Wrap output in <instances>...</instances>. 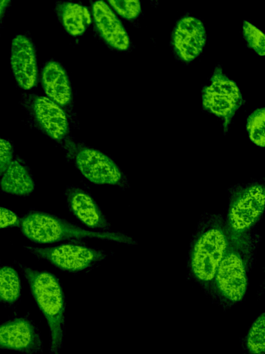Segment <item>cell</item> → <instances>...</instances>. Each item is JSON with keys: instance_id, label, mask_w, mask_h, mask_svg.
Here are the masks:
<instances>
[{"instance_id": "obj_12", "label": "cell", "mask_w": 265, "mask_h": 354, "mask_svg": "<svg viewBox=\"0 0 265 354\" xmlns=\"http://www.w3.org/2000/svg\"><path fill=\"white\" fill-rule=\"evenodd\" d=\"M92 15L99 35L110 46L119 50L129 48V37L107 3L102 1H95L92 5Z\"/></svg>"}, {"instance_id": "obj_16", "label": "cell", "mask_w": 265, "mask_h": 354, "mask_svg": "<svg viewBox=\"0 0 265 354\" xmlns=\"http://www.w3.org/2000/svg\"><path fill=\"white\" fill-rule=\"evenodd\" d=\"M0 186L6 193L28 196L34 190L35 183L26 167L13 160L2 175Z\"/></svg>"}, {"instance_id": "obj_20", "label": "cell", "mask_w": 265, "mask_h": 354, "mask_svg": "<svg viewBox=\"0 0 265 354\" xmlns=\"http://www.w3.org/2000/svg\"><path fill=\"white\" fill-rule=\"evenodd\" d=\"M248 347L254 354H262L265 348V320L262 314L251 327L247 337Z\"/></svg>"}, {"instance_id": "obj_18", "label": "cell", "mask_w": 265, "mask_h": 354, "mask_svg": "<svg viewBox=\"0 0 265 354\" xmlns=\"http://www.w3.org/2000/svg\"><path fill=\"white\" fill-rule=\"evenodd\" d=\"M21 295V283L17 271L10 266L0 267V301L14 304Z\"/></svg>"}, {"instance_id": "obj_13", "label": "cell", "mask_w": 265, "mask_h": 354, "mask_svg": "<svg viewBox=\"0 0 265 354\" xmlns=\"http://www.w3.org/2000/svg\"><path fill=\"white\" fill-rule=\"evenodd\" d=\"M36 122L40 128L55 140L63 139L68 133L66 115L59 104L44 96H37L32 102Z\"/></svg>"}, {"instance_id": "obj_2", "label": "cell", "mask_w": 265, "mask_h": 354, "mask_svg": "<svg viewBox=\"0 0 265 354\" xmlns=\"http://www.w3.org/2000/svg\"><path fill=\"white\" fill-rule=\"evenodd\" d=\"M19 226L23 235L32 242L51 243L64 240L100 239L124 241L119 235L84 230L50 214L32 211L21 220Z\"/></svg>"}, {"instance_id": "obj_4", "label": "cell", "mask_w": 265, "mask_h": 354, "mask_svg": "<svg viewBox=\"0 0 265 354\" xmlns=\"http://www.w3.org/2000/svg\"><path fill=\"white\" fill-rule=\"evenodd\" d=\"M202 100L204 109L222 118L226 133L231 119L242 104V95L236 83L217 66L211 76L210 83L203 88Z\"/></svg>"}, {"instance_id": "obj_7", "label": "cell", "mask_w": 265, "mask_h": 354, "mask_svg": "<svg viewBox=\"0 0 265 354\" xmlns=\"http://www.w3.org/2000/svg\"><path fill=\"white\" fill-rule=\"evenodd\" d=\"M74 160L81 174L90 182L98 185H118L123 179L116 163L102 152L89 147H81Z\"/></svg>"}, {"instance_id": "obj_14", "label": "cell", "mask_w": 265, "mask_h": 354, "mask_svg": "<svg viewBox=\"0 0 265 354\" xmlns=\"http://www.w3.org/2000/svg\"><path fill=\"white\" fill-rule=\"evenodd\" d=\"M66 195L70 211L85 225L92 229L108 227L105 217L88 192L78 187H70Z\"/></svg>"}, {"instance_id": "obj_25", "label": "cell", "mask_w": 265, "mask_h": 354, "mask_svg": "<svg viewBox=\"0 0 265 354\" xmlns=\"http://www.w3.org/2000/svg\"><path fill=\"white\" fill-rule=\"evenodd\" d=\"M10 3V1L7 0L0 1V19L3 17Z\"/></svg>"}, {"instance_id": "obj_15", "label": "cell", "mask_w": 265, "mask_h": 354, "mask_svg": "<svg viewBox=\"0 0 265 354\" xmlns=\"http://www.w3.org/2000/svg\"><path fill=\"white\" fill-rule=\"evenodd\" d=\"M44 91L51 100L61 106L68 104L72 97L70 81L63 67L57 61L48 62L41 72Z\"/></svg>"}, {"instance_id": "obj_23", "label": "cell", "mask_w": 265, "mask_h": 354, "mask_svg": "<svg viewBox=\"0 0 265 354\" xmlns=\"http://www.w3.org/2000/svg\"><path fill=\"white\" fill-rule=\"evenodd\" d=\"M13 148L11 143L0 138V176H2L12 162Z\"/></svg>"}, {"instance_id": "obj_1", "label": "cell", "mask_w": 265, "mask_h": 354, "mask_svg": "<svg viewBox=\"0 0 265 354\" xmlns=\"http://www.w3.org/2000/svg\"><path fill=\"white\" fill-rule=\"evenodd\" d=\"M21 267L31 294L48 322L51 353L59 354L63 339L65 312V299L60 283L52 273Z\"/></svg>"}, {"instance_id": "obj_8", "label": "cell", "mask_w": 265, "mask_h": 354, "mask_svg": "<svg viewBox=\"0 0 265 354\" xmlns=\"http://www.w3.org/2000/svg\"><path fill=\"white\" fill-rule=\"evenodd\" d=\"M0 349L36 354L42 350L40 335L34 322L27 316L0 324Z\"/></svg>"}, {"instance_id": "obj_19", "label": "cell", "mask_w": 265, "mask_h": 354, "mask_svg": "<svg viewBox=\"0 0 265 354\" xmlns=\"http://www.w3.org/2000/svg\"><path fill=\"white\" fill-rule=\"evenodd\" d=\"M246 130L251 140L259 147L265 144V109L254 111L248 118Z\"/></svg>"}, {"instance_id": "obj_5", "label": "cell", "mask_w": 265, "mask_h": 354, "mask_svg": "<svg viewBox=\"0 0 265 354\" xmlns=\"http://www.w3.org/2000/svg\"><path fill=\"white\" fill-rule=\"evenodd\" d=\"M27 249L57 268L70 272L87 270L105 258L100 250L77 243L48 248L28 247Z\"/></svg>"}, {"instance_id": "obj_17", "label": "cell", "mask_w": 265, "mask_h": 354, "mask_svg": "<svg viewBox=\"0 0 265 354\" xmlns=\"http://www.w3.org/2000/svg\"><path fill=\"white\" fill-rule=\"evenodd\" d=\"M57 10L62 26L71 35L83 34L91 23L88 10L81 4L63 2L57 6Z\"/></svg>"}, {"instance_id": "obj_3", "label": "cell", "mask_w": 265, "mask_h": 354, "mask_svg": "<svg viewBox=\"0 0 265 354\" xmlns=\"http://www.w3.org/2000/svg\"><path fill=\"white\" fill-rule=\"evenodd\" d=\"M227 247L226 236L220 226L211 225L199 232L190 255V266L194 274L204 281L212 280Z\"/></svg>"}, {"instance_id": "obj_10", "label": "cell", "mask_w": 265, "mask_h": 354, "mask_svg": "<svg viewBox=\"0 0 265 354\" xmlns=\"http://www.w3.org/2000/svg\"><path fill=\"white\" fill-rule=\"evenodd\" d=\"M215 277L219 290L226 297L238 301L244 296L246 288V270L238 252L226 250Z\"/></svg>"}, {"instance_id": "obj_22", "label": "cell", "mask_w": 265, "mask_h": 354, "mask_svg": "<svg viewBox=\"0 0 265 354\" xmlns=\"http://www.w3.org/2000/svg\"><path fill=\"white\" fill-rule=\"evenodd\" d=\"M109 3L122 17L127 19H135L141 12V4L137 0H114Z\"/></svg>"}, {"instance_id": "obj_6", "label": "cell", "mask_w": 265, "mask_h": 354, "mask_svg": "<svg viewBox=\"0 0 265 354\" xmlns=\"http://www.w3.org/2000/svg\"><path fill=\"white\" fill-rule=\"evenodd\" d=\"M264 203L265 191L262 185L253 184L237 192L230 203V229L240 233L251 227L263 212Z\"/></svg>"}, {"instance_id": "obj_21", "label": "cell", "mask_w": 265, "mask_h": 354, "mask_svg": "<svg viewBox=\"0 0 265 354\" xmlns=\"http://www.w3.org/2000/svg\"><path fill=\"white\" fill-rule=\"evenodd\" d=\"M243 35L248 46L258 55H265V37L262 30L248 21L242 26Z\"/></svg>"}, {"instance_id": "obj_24", "label": "cell", "mask_w": 265, "mask_h": 354, "mask_svg": "<svg viewBox=\"0 0 265 354\" xmlns=\"http://www.w3.org/2000/svg\"><path fill=\"white\" fill-rule=\"evenodd\" d=\"M20 219L11 210L0 207V228L19 225Z\"/></svg>"}, {"instance_id": "obj_9", "label": "cell", "mask_w": 265, "mask_h": 354, "mask_svg": "<svg viewBox=\"0 0 265 354\" xmlns=\"http://www.w3.org/2000/svg\"><path fill=\"white\" fill-rule=\"evenodd\" d=\"M206 39L203 23L196 17L186 16L177 22L172 41L177 57L185 62H190L200 55Z\"/></svg>"}, {"instance_id": "obj_11", "label": "cell", "mask_w": 265, "mask_h": 354, "mask_svg": "<svg viewBox=\"0 0 265 354\" xmlns=\"http://www.w3.org/2000/svg\"><path fill=\"white\" fill-rule=\"evenodd\" d=\"M10 64L19 86L25 90L34 87L37 79V64L34 45L23 35H16L10 51Z\"/></svg>"}]
</instances>
